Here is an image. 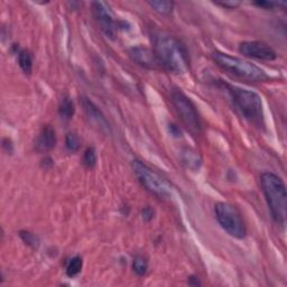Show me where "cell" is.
Instances as JSON below:
<instances>
[{"instance_id": "obj_1", "label": "cell", "mask_w": 287, "mask_h": 287, "mask_svg": "<svg viewBox=\"0 0 287 287\" xmlns=\"http://www.w3.org/2000/svg\"><path fill=\"white\" fill-rule=\"evenodd\" d=\"M151 42L159 67L174 74H184L187 71L186 51L178 39L167 33L157 32L151 36Z\"/></svg>"}, {"instance_id": "obj_2", "label": "cell", "mask_w": 287, "mask_h": 287, "mask_svg": "<svg viewBox=\"0 0 287 287\" xmlns=\"http://www.w3.org/2000/svg\"><path fill=\"white\" fill-rule=\"evenodd\" d=\"M261 190L275 222L285 225L287 215V192L286 185L280 176L265 172L260 176Z\"/></svg>"}, {"instance_id": "obj_3", "label": "cell", "mask_w": 287, "mask_h": 287, "mask_svg": "<svg viewBox=\"0 0 287 287\" xmlns=\"http://www.w3.org/2000/svg\"><path fill=\"white\" fill-rule=\"evenodd\" d=\"M235 108L241 116L255 126L264 127V109L261 98L256 92L225 84Z\"/></svg>"}, {"instance_id": "obj_4", "label": "cell", "mask_w": 287, "mask_h": 287, "mask_svg": "<svg viewBox=\"0 0 287 287\" xmlns=\"http://www.w3.org/2000/svg\"><path fill=\"white\" fill-rule=\"evenodd\" d=\"M213 60L224 72L237 79L248 82H264L268 80V75L264 70L239 57L231 56L222 52H215Z\"/></svg>"}, {"instance_id": "obj_5", "label": "cell", "mask_w": 287, "mask_h": 287, "mask_svg": "<svg viewBox=\"0 0 287 287\" xmlns=\"http://www.w3.org/2000/svg\"><path fill=\"white\" fill-rule=\"evenodd\" d=\"M135 175L137 176L138 181L142 185L150 192L151 194L158 196V198H170L172 195V185L171 183L164 179L161 174L151 170L149 166L143 162L135 159L131 163Z\"/></svg>"}, {"instance_id": "obj_6", "label": "cell", "mask_w": 287, "mask_h": 287, "mask_svg": "<svg viewBox=\"0 0 287 287\" xmlns=\"http://www.w3.org/2000/svg\"><path fill=\"white\" fill-rule=\"evenodd\" d=\"M215 218L220 227L236 239H244L247 235V229L240 211L227 202H218L215 206Z\"/></svg>"}, {"instance_id": "obj_7", "label": "cell", "mask_w": 287, "mask_h": 287, "mask_svg": "<svg viewBox=\"0 0 287 287\" xmlns=\"http://www.w3.org/2000/svg\"><path fill=\"white\" fill-rule=\"evenodd\" d=\"M171 100L173 104L175 111L181 119L184 127L193 135L198 136L201 133V120L193 102L190 100L186 94L181 90H174L171 94Z\"/></svg>"}, {"instance_id": "obj_8", "label": "cell", "mask_w": 287, "mask_h": 287, "mask_svg": "<svg viewBox=\"0 0 287 287\" xmlns=\"http://www.w3.org/2000/svg\"><path fill=\"white\" fill-rule=\"evenodd\" d=\"M92 13L100 30L104 32L107 37L111 39L116 38L118 33V24L109 6L106 2L94 1L92 2Z\"/></svg>"}, {"instance_id": "obj_9", "label": "cell", "mask_w": 287, "mask_h": 287, "mask_svg": "<svg viewBox=\"0 0 287 287\" xmlns=\"http://www.w3.org/2000/svg\"><path fill=\"white\" fill-rule=\"evenodd\" d=\"M239 52L241 54L259 61H275L277 59V53L272 46L259 40H246L239 44Z\"/></svg>"}, {"instance_id": "obj_10", "label": "cell", "mask_w": 287, "mask_h": 287, "mask_svg": "<svg viewBox=\"0 0 287 287\" xmlns=\"http://www.w3.org/2000/svg\"><path fill=\"white\" fill-rule=\"evenodd\" d=\"M128 53L130 59L136 64L141 65L142 68L155 70L159 67L153 50L144 46H134L130 48Z\"/></svg>"}, {"instance_id": "obj_11", "label": "cell", "mask_w": 287, "mask_h": 287, "mask_svg": "<svg viewBox=\"0 0 287 287\" xmlns=\"http://www.w3.org/2000/svg\"><path fill=\"white\" fill-rule=\"evenodd\" d=\"M81 101L82 107H83L84 111L87 113L90 120H91L101 131H105L107 134L111 133V129H110L108 121H107L105 114L101 112V110L98 108L91 100L88 99L87 97H82Z\"/></svg>"}, {"instance_id": "obj_12", "label": "cell", "mask_w": 287, "mask_h": 287, "mask_svg": "<svg viewBox=\"0 0 287 287\" xmlns=\"http://www.w3.org/2000/svg\"><path fill=\"white\" fill-rule=\"evenodd\" d=\"M56 145V134L50 125L44 126L35 141V149L38 153H47Z\"/></svg>"}, {"instance_id": "obj_13", "label": "cell", "mask_w": 287, "mask_h": 287, "mask_svg": "<svg viewBox=\"0 0 287 287\" xmlns=\"http://www.w3.org/2000/svg\"><path fill=\"white\" fill-rule=\"evenodd\" d=\"M181 161L183 165L191 171H199L202 165V158L195 150L191 148L182 149Z\"/></svg>"}, {"instance_id": "obj_14", "label": "cell", "mask_w": 287, "mask_h": 287, "mask_svg": "<svg viewBox=\"0 0 287 287\" xmlns=\"http://www.w3.org/2000/svg\"><path fill=\"white\" fill-rule=\"evenodd\" d=\"M59 113L61 117L65 119V120H70V119H72L73 116H74L75 107L74 104H73V101L70 99L69 97H64L62 98V100L60 101Z\"/></svg>"}, {"instance_id": "obj_15", "label": "cell", "mask_w": 287, "mask_h": 287, "mask_svg": "<svg viewBox=\"0 0 287 287\" xmlns=\"http://www.w3.org/2000/svg\"><path fill=\"white\" fill-rule=\"evenodd\" d=\"M18 64L25 74H31L33 71V56L28 50H20L18 52Z\"/></svg>"}, {"instance_id": "obj_16", "label": "cell", "mask_w": 287, "mask_h": 287, "mask_svg": "<svg viewBox=\"0 0 287 287\" xmlns=\"http://www.w3.org/2000/svg\"><path fill=\"white\" fill-rule=\"evenodd\" d=\"M148 5L153 8L156 13L163 16L171 15L174 8L173 1H156V0H154V1H148Z\"/></svg>"}, {"instance_id": "obj_17", "label": "cell", "mask_w": 287, "mask_h": 287, "mask_svg": "<svg viewBox=\"0 0 287 287\" xmlns=\"http://www.w3.org/2000/svg\"><path fill=\"white\" fill-rule=\"evenodd\" d=\"M83 267V260L80 256H74L68 261L67 265V275L69 277H74L79 275Z\"/></svg>"}, {"instance_id": "obj_18", "label": "cell", "mask_w": 287, "mask_h": 287, "mask_svg": "<svg viewBox=\"0 0 287 287\" xmlns=\"http://www.w3.org/2000/svg\"><path fill=\"white\" fill-rule=\"evenodd\" d=\"M133 269L138 276H144L148 270V261H147L146 258L138 255L133 260Z\"/></svg>"}, {"instance_id": "obj_19", "label": "cell", "mask_w": 287, "mask_h": 287, "mask_svg": "<svg viewBox=\"0 0 287 287\" xmlns=\"http://www.w3.org/2000/svg\"><path fill=\"white\" fill-rule=\"evenodd\" d=\"M65 147L71 153H75L81 147V139L75 133H69L65 136Z\"/></svg>"}, {"instance_id": "obj_20", "label": "cell", "mask_w": 287, "mask_h": 287, "mask_svg": "<svg viewBox=\"0 0 287 287\" xmlns=\"http://www.w3.org/2000/svg\"><path fill=\"white\" fill-rule=\"evenodd\" d=\"M83 165L87 169H93L97 164V153L93 147H89L83 154V159H82Z\"/></svg>"}, {"instance_id": "obj_21", "label": "cell", "mask_w": 287, "mask_h": 287, "mask_svg": "<svg viewBox=\"0 0 287 287\" xmlns=\"http://www.w3.org/2000/svg\"><path fill=\"white\" fill-rule=\"evenodd\" d=\"M20 238L24 240V243L26 245L31 246L33 248H37L38 245H39V241H38V238L36 237L34 233H32L30 231H20Z\"/></svg>"}, {"instance_id": "obj_22", "label": "cell", "mask_w": 287, "mask_h": 287, "mask_svg": "<svg viewBox=\"0 0 287 287\" xmlns=\"http://www.w3.org/2000/svg\"><path fill=\"white\" fill-rule=\"evenodd\" d=\"M257 6L266 8V9H273L274 7H280V6H285L286 2H268V1H258L255 2Z\"/></svg>"}, {"instance_id": "obj_23", "label": "cell", "mask_w": 287, "mask_h": 287, "mask_svg": "<svg viewBox=\"0 0 287 287\" xmlns=\"http://www.w3.org/2000/svg\"><path fill=\"white\" fill-rule=\"evenodd\" d=\"M142 216H143V219L147 221H150L151 219L154 218V211L151 210L150 208H145V209H143V211H142Z\"/></svg>"}, {"instance_id": "obj_24", "label": "cell", "mask_w": 287, "mask_h": 287, "mask_svg": "<svg viewBox=\"0 0 287 287\" xmlns=\"http://www.w3.org/2000/svg\"><path fill=\"white\" fill-rule=\"evenodd\" d=\"M220 6L222 7H227V8H230V9H233V8H236L240 5V2L238 1H225V2H219Z\"/></svg>"}, {"instance_id": "obj_25", "label": "cell", "mask_w": 287, "mask_h": 287, "mask_svg": "<svg viewBox=\"0 0 287 287\" xmlns=\"http://www.w3.org/2000/svg\"><path fill=\"white\" fill-rule=\"evenodd\" d=\"M2 146H3V148H6V147H8V153H13V151H14L13 143H11L10 139H8V138H5V139H3Z\"/></svg>"}, {"instance_id": "obj_26", "label": "cell", "mask_w": 287, "mask_h": 287, "mask_svg": "<svg viewBox=\"0 0 287 287\" xmlns=\"http://www.w3.org/2000/svg\"><path fill=\"white\" fill-rule=\"evenodd\" d=\"M188 285L191 286H200L201 285V282L199 281V277L196 276H190L187 280Z\"/></svg>"}, {"instance_id": "obj_27", "label": "cell", "mask_w": 287, "mask_h": 287, "mask_svg": "<svg viewBox=\"0 0 287 287\" xmlns=\"http://www.w3.org/2000/svg\"><path fill=\"white\" fill-rule=\"evenodd\" d=\"M170 131L172 135H174V136H179V135L181 136V130H179L175 125H170Z\"/></svg>"}]
</instances>
